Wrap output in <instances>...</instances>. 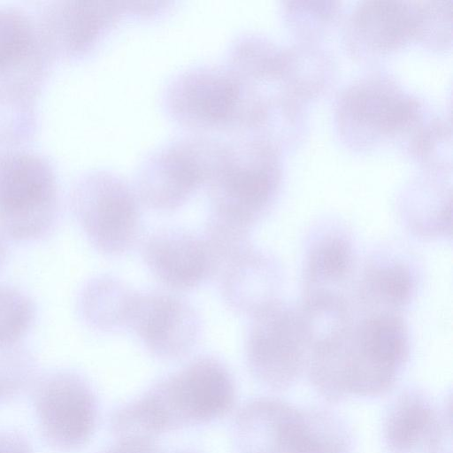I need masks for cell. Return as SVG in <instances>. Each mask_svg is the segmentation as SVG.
I'll use <instances>...</instances> for the list:
<instances>
[{"mask_svg":"<svg viewBox=\"0 0 453 453\" xmlns=\"http://www.w3.org/2000/svg\"><path fill=\"white\" fill-rule=\"evenodd\" d=\"M142 257L152 275L172 290H192L213 279L202 234L180 227L167 226L151 233L142 242Z\"/></svg>","mask_w":453,"mask_h":453,"instance_id":"obj_12","label":"cell"},{"mask_svg":"<svg viewBox=\"0 0 453 453\" xmlns=\"http://www.w3.org/2000/svg\"><path fill=\"white\" fill-rule=\"evenodd\" d=\"M214 280L226 305L251 317L273 302L275 283L273 264L263 252L250 246L223 265Z\"/></svg>","mask_w":453,"mask_h":453,"instance_id":"obj_15","label":"cell"},{"mask_svg":"<svg viewBox=\"0 0 453 453\" xmlns=\"http://www.w3.org/2000/svg\"><path fill=\"white\" fill-rule=\"evenodd\" d=\"M332 73L329 58L317 50L300 46L283 49L280 81L288 93L312 97L321 92Z\"/></svg>","mask_w":453,"mask_h":453,"instance_id":"obj_21","label":"cell"},{"mask_svg":"<svg viewBox=\"0 0 453 453\" xmlns=\"http://www.w3.org/2000/svg\"><path fill=\"white\" fill-rule=\"evenodd\" d=\"M126 14L127 2L54 1L43 8L38 27L51 55L76 58L90 50Z\"/></svg>","mask_w":453,"mask_h":453,"instance_id":"obj_11","label":"cell"},{"mask_svg":"<svg viewBox=\"0 0 453 453\" xmlns=\"http://www.w3.org/2000/svg\"><path fill=\"white\" fill-rule=\"evenodd\" d=\"M0 453H31L26 441L11 432H0Z\"/></svg>","mask_w":453,"mask_h":453,"instance_id":"obj_29","label":"cell"},{"mask_svg":"<svg viewBox=\"0 0 453 453\" xmlns=\"http://www.w3.org/2000/svg\"><path fill=\"white\" fill-rule=\"evenodd\" d=\"M51 56L26 12L0 6V83L36 91Z\"/></svg>","mask_w":453,"mask_h":453,"instance_id":"obj_14","label":"cell"},{"mask_svg":"<svg viewBox=\"0 0 453 453\" xmlns=\"http://www.w3.org/2000/svg\"><path fill=\"white\" fill-rule=\"evenodd\" d=\"M416 2L365 0L350 13L346 41L358 56L378 57L415 40Z\"/></svg>","mask_w":453,"mask_h":453,"instance_id":"obj_13","label":"cell"},{"mask_svg":"<svg viewBox=\"0 0 453 453\" xmlns=\"http://www.w3.org/2000/svg\"><path fill=\"white\" fill-rule=\"evenodd\" d=\"M351 267L352 252L344 239L329 237L321 241L313 248L307 262L305 280L311 299L306 303L321 299L327 288L343 282Z\"/></svg>","mask_w":453,"mask_h":453,"instance_id":"obj_20","label":"cell"},{"mask_svg":"<svg viewBox=\"0 0 453 453\" xmlns=\"http://www.w3.org/2000/svg\"><path fill=\"white\" fill-rule=\"evenodd\" d=\"M413 280L407 268L386 265L367 269L360 285V300L384 312L404 305L411 297ZM392 312V311H389Z\"/></svg>","mask_w":453,"mask_h":453,"instance_id":"obj_22","label":"cell"},{"mask_svg":"<svg viewBox=\"0 0 453 453\" xmlns=\"http://www.w3.org/2000/svg\"><path fill=\"white\" fill-rule=\"evenodd\" d=\"M282 61L283 49L264 35L244 33L230 43L226 65L245 81L257 85L279 81Z\"/></svg>","mask_w":453,"mask_h":453,"instance_id":"obj_18","label":"cell"},{"mask_svg":"<svg viewBox=\"0 0 453 453\" xmlns=\"http://www.w3.org/2000/svg\"><path fill=\"white\" fill-rule=\"evenodd\" d=\"M58 211L57 180L50 162L24 150L0 152V231L34 241L53 227Z\"/></svg>","mask_w":453,"mask_h":453,"instance_id":"obj_4","label":"cell"},{"mask_svg":"<svg viewBox=\"0 0 453 453\" xmlns=\"http://www.w3.org/2000/svg\"><path fill=\"white\" fill-rule=\"evenodd\" d=\"M419 101L384 76H369L348 86L336 105V120L344 142L367 149L422 124Z\"/></svg>","mask_w":453,"mask_h":453,"instance_id":"obj_5","label":"cell"},{"mask_svg":"<svg viewBox=\"0 0 453 453\" xmlns=\"http://www.w3.org/2000/svg\"><path fill=\"white\" fill-rule=\"evenodd\" d=\"M35 315L34 303L27 295L0 286V349L16 346L31 328Z\"/></svg>","mask_w":453,"mask_h":453,"instance_id":"obj_25","label":"cell"},{"mask_svg":"<svg viewBox=\"0 0 453 453\" xmlns=\"http://www.w3.org/2000/svg\"><path fill=\"white\" fill-rule=\"evenodd\" d=\"M410 153L430 169L451 166V126L441 119L421 124L409 142Z\"/></svg>","mask_w":453,"mask_h":453,"instance_id":"obj_24","label":"cell"},{"mask_svg":"<svg viewBox=\"0 0 453 453\" xmlns=\"http://www.w3.org/2000/svg\"><path fill=\"white\" fill-rule=\"evenodd\" d=\"M250 318L245 353L251 373L273 388L289 385L313 344L305 311L296 312L273 300Z\"/></svg>","mask_w":453,"mask_h":453,"instance_id":"obj_8","label":"cell"},{"mask_svg":"<svg viewBox=\"0 0 453 453\" xmlns=\"http://www.w3.org/2000/svg\"><path fill=\"white\" fill-rule=\"evenodd\" d=\"M280 173L278 150L269 137L242 133L220 141L206 182L211 212L251 228L273 202Z\"/></svg>","mask_w":453,"mask_h":453,"instance_id":"obj_2","label":"cell"},{"mask_svg":"<svg viewBox=\"0 0 453 453\" xmlns=\"http://www.w3.org/2000/svg\"><path fill=\"white\" fill-rule=\"evenodd\" d=\"M162 105L172 119L197 133H244L260 121L264 99L226 65L204 64L175 73L165 86Z\"/></svg>","mask_w":453,"mask_h":453,"instance_id":"obj_1","label":"cell"},{"mask_svg":"<svg viewBox=\"0 0 453 453\" xmlns=\"http://www.w3.org/2000/svg\"><path fill=\"white\" fill-rule=\"evenodd\" d=\"M415 41L431 50L451 43L452 1L416 2Z\"/></svg>","mask_w":453,"mask_h":453,"instance_id":"obj_26","label":"cell"},{"mask_svg":"<svg viewBox=\"0 0 453 453\" xmlns=\"http://www.w3.org/2000/svg\"><path fill=\"white\" fill-rule=\"evenodd\" d=\"M6 257H7L6 244H5V242H4L2 234H0V270L4 266Z\"/></svg>","mask_w":453,"mask_h":453,"instance_id":"obj_30","label":"cell"},{"mask_svg":"<svg viewBox=\"0 0 453 453\" xmlns=\"http://www.w3.org/2000/svg\"><path fill=\"white\" fill-rule=\"evenodd\" d=\"M36 413L50 443L63 449L84 444L93 433L96 407L87 382L69 372L43 379L35 396Z\"/></svg>","mask_w":453,"mask_h":453,"instance_id":"obj_10","label":"cell"},{"mask_svg":"<svg viewBox=\"0 0 453 453\" xmlns=\"http://www.w3.org/2000/svg\"><path fill=\"white\" fill-rule=\"evenodd\" d=\"M141 204L134 188L110 170L84 173L71 190V205L87 238L111 257L126 255L141 239Z\"/></svg>","mask_w":453,"mask_h":453,"instance_id":"obj_3","label":"cell"},{"mask_svg":"<svg viewBox=\"0 0 453 453\" xmlns=\"http://www.w3.org/2000/svg\"><path fill=\"white\" fill-rule=\"evenodd\" d=\"M35 91L0 83V143L29 140L35 129Z\"/></svg>","mask_w":453,"mask_h":453,"instance_id":"obj_23","label":"cell"},{"mask_svg":"<svg viewBox=\"0 0 453 453\" xmlns=\"http://www.w3.org/2000/svg\"><path fill=\"white\" fill-rule=\"evenodd\" d=\"M234 393L227 367L203 356L157 383L143 398L165 432L224 416L234 404Z\"/></svg>","mask_w":453,"mask_h":453,"instance_id":"obj_6","label":"cell"},{"mask_svg":"<svg viewBox=\"0 0 453 453\" xmlns=\"http://www.w3.org/2000/svg\"><path fill=\"white\" fill-rule=\"evenodd\" d=\"M308 14H305L297 2H286L285 12L287 21L298 34L314 36L324 27L330 26L338 17L339 2L332 1H302Z\"/></svg>","mask_w":453,"mask_h":453,"instance_id":"obj_27","label":"cell"},{"mask_svg":"<svg viewBox=\"0 0 453 453\" xmlns=\"http://www.w3.org/2000/svg\"><path fill=\"white\" fill-rule=\"evenodd\" d=\"M219 144L196 133L173 138L149 153L139 165L134 187L141 203L159 211L182 206L206 184Z\"/></svg>","mask_w":453,"mask_h":453,"instance_id":"obj_7","label":"cell"},{"mask_svg":"<svg viewBox=\"0 0 453 453\" xmlns=\"http://www.w3.org/2000/svg\"><path fill=\"white\" fill-rule=\"evenodd\" d=\"M128 329L153 356L175 359L196 345L202 334V320L195 307L177 294L137 291Z\"/></svg>","mask_w":453,"mask_h":453,"instance_id":"obj_9","label":"cell"},{"mask_svg":"<svg viewBox=\"0 0 453 453\" xmlns=\"http://www.w3.org/2000/svg\"><path fill=\"white\" fill-rule=\"evenodd\" d=\"M136 293L116 277L97 276L82 288L78 309L89 327L100 332H117L128 328Z\"/></svg>","mask_w":453,"mask_h":453,"instance_id":"obj_17","label":"cell"},{"mask_svg":"<svg viewBox=\"0 0 453 453\" xmlns=\"http://www.w3.org/2000/svg\"><path fill=\"white\" fill-rule=\"evenodd\" d=\"M385 434L393 450L405 453L420 443L434 444L438 434L437 422L431 408L422 399L405 396L389 413Z\"/></svg>","mask_w":453,"mask_h":453,"instance_id":"obj_19","label":"cell"},{"mask_svg":"<svg viewBox=\"0 0 453 453\" xmlns=\"http://www.w3.org/2000/svg\"><path fill=\"white\" fill-rule=\"evenodd\" d=\"M104 453H157L151 441L120 440Z\"/></svg>","mask_w":453,"mask_h":453,"instance_id":"obj_28","label":"cell"},{"mask_svg":"<svg viewBox=\"0 0 453 453\" xmlns=\"http://www.w3.org/2000/svg\"><path fill=\"white\" fill-rule=\"evenodd\" d=\"M280 403L272 428L271 453L345 452L346 439L334 420Z\"/></svg>","mask_w":453,"mask_h":453,"instance_id":"obj_16","label":"cell"}]
</instances>
